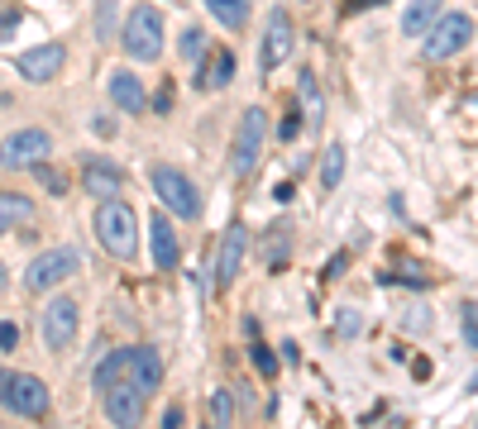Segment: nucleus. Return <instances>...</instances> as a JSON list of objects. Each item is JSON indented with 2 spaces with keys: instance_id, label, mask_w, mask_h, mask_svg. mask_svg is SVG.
<instances>
[{
  "instance_id": "12",
  "label": "nucleus",
  "mask_w": 478,
  "mask_h": 429,
  "mask_svg": "<svg viewBox=\"0 0 478 429\" xmlns=\"http://www.w3.org/2000/svg\"><path fill=\"white\" fill-rule=\"evenodd\" d=\"M62 68H68V48H62V43H38V48L19 53V77L34 81V86L53 81Z\"/></svg>"
},
{
  "instance_id": "5",
  "label": "nucleus",
  "mask_w": 478,
  "mask_h": 429,
  "mask_svg": "<svg viewBox=\"0 0 478 429\" xmlns=\"http://www.w3.org/2000/svg\"><path fill=\"white\" fill-rule=\"evenodd\" d=\"M124 53L134 62H154L163 53V15L154 5H139L124 19Z\"/></svg>"
},
{
  "instance_id": "35",
  "label": "nucleus",
  "mask_w": 478,
  "mask_h": 429,
  "mask_svg": "<svg viewBox=\"0 0 478 429\" xmlns=\"http://www.w3.org/2000/svg\"><path fill=\"white\" fill-rule=\"evenodd\" d=\"M368 5H383V0H345V10H368Z\"/></svg>"
},
{
  "instance_id": "30",
  "label": "nucleus",
  "mask_w": 478,
  "mask_h": 429,
  "mask_svg": "<svg viewBox=\"0 0 478 429\" xmlns=\"http://www.w3.org/2000/svg\"><path fill=\"white\" fill-rule=\"evenodd\" d=\"M464 339H469V349H478V300H464Z\"/></svg>"
},
{
  "instance_id": "10",
  "label": "nucleus",
  "mask_w": 478,
  "mask_h": 429,
  "mask_svg": "<svg viewBox=\"0 0 478 429\" xmlns=\"http://www.w3.org/2000/svg\"><path fill=\"white\" fill-rule=\"evenodd\" d=\"M53 153V139L44 134V129H15V134L0 143V167H10V172H19V167H34V162H44Z\"/></svg>"
},
{
  "instance_id": "33",
  "label": "nucleus",
  "mask_w": 478,
  "mask_h": 429,
  "mask_svg": "<svg viewBox=\"0 0 478 429\" xmlns=\"http://www.w3.org/2000/svg\"><path fill=\"white\" fill-rule=\"evenodd\" d=\"M15 343H19V330L5 319V325H0V349H15Z\"/></svg>"
},
{
  "instance_id": "32",
  "label": "nucleus",
  "mask_w": 478,
  "mask_h": 429,
  "mask_svg": "<svg viewBox=\"0 0 478 429\" xmlns=\"http://www.w3.org/2000/svg\"><path fill=\"white\" fill-rule=\"evenodd\" d=\"M278 134H282V143H292V139L302 134V115H287V120H282V129H278Z\"/></svg>"
},
{
  "instance_id": "20",
  "label": "nucleus",
  "mask_w": 478,
  "mask_h": 429,
  "mask_svg": "<svg viewBox=\"0 0 478 429\" xmlns=\"http://www.w3.org/2000/svg\"><path fill=\"white\" fill-rule=\"evenodd\" d=\"M435 19H441V0H411L407 15H402V34L417 38V34H426L435 25Z\"/></svg>"
},
{
  "instance_id": "1",
  "label": "nucleus",
  "mask_w": 478,
  "mask_h": 429,
  "mask_svg": "<svg viewBox=\"0 0 478 429\" xmlns=\"http://www.w3.org/2000/svg\"><path fill=\"white\" fill-rule=\"evenodd\" d=\"M96 239L101 248H106L111 257H120V263H130V257L139 253V225H134V210L124 201H101L96 210Z\"/></svg>"
},
{
  "instance_id": "26",
  "label": "nucleus",
  "mask_w": 478,
  "mask_h": 429,
  "mask_svg": "<svg viewBox=\"0 0 478 429\" xmlns=\"http://www.w3.org/2000/svg\"><path fill=\"white\" fill-rule=\"evenodd\" d=\"M249 358H254V368H259L263 377H278V358H273V349H268V343H254V349H249Z\"/></svg>"
},
{
  "instance_id": "23",
  "label": "nucleus",
  "mask_w": 478,
  "mask_h": 429,
  "mask_svg": "<svg viewBox=\"0 0 478 429\" xmlns=\"http://www.w3.org/2000/svg\"><path fill=\"white\" fill-rule=\"evenodd\" d=\"M340 177H345V143H330V148H325V158H321V186H325V191H335Z\"/></svg>"
},
{
  "instance_id": "16",
  "label": "nucleus",
  "mask_w": 478,
  "mask_h": 429,
  "mask_svg": "<svg viewBox=\"0 0 478 429\" xmlns=\"http://www.w3.org/2000/svg\"><path fill=\"white\" fill-rule=\"evenodd\" d=\"M106 91H111V100H115V110L139 115L143 105H149V96H143V81H139L134 72H111V77H106Z\"/></svg>"
},
{
  "instance_id": "8",
  "label": "nucleus",
  "mask_w": 478,
  "mask_h": 429,
  "mask_svg": "<svg viewBox=\"0 0 478 429\" xmlns=\"http://www.w3.org/2000/svg\"><path fill=\"white\" fill-rule=\"evenodd\" d=\"M292 48H297L292 15H287L282 5H278V10H268V29H263V48H259V68H263V77L273 72V68H282V62L292 58Z\"/></svg>"
},
{
  "instance_id": "28",
  "label": "nucleus",
  "mask_w": 478,
  "mask_h": 429,
  "mask_svg": "<svg viewBox=\"0 0 478 429\" xmlns=\"http://www.w3.org/2000/svg\"><path fill=\"white\" fill-rule=\"evenodd\" d=\"M211 420H216V424H230V420H235V401H230V392H216V396H211Z\"/></svg>"
},
{
  "instance_id": "31",
  "label": "nucleus",
  "mask_w": 478,
  "mask_h": 429,
  "mask_svg": "<svg viewBox=\"0 0 478 429\" xmlns=\"http://www.w3.org/2000/svg\"><path fill=\"white\" fill-rule=\"evenodd\" d=\"M19 29V10H0V43H10Z\"/></svg>"
},
{
  "instance_id": "24",
  "label": "nucleus",
  "mask_w": 478,
  "mask_h": 429,
  "mask_svg": "<svg viewBox=\"0 0 478 429\" xmlns=\"http://www.w3.org/2000/svg\"><path fill=\"white\" fill-rule=\"evenodd\" d=\"M177 48H182V58H186V62H201V58H206V29L186 25V29H182V43H177Z\"/></svg>"
},
{
  "instance_id": "9",
  "label": "nucleus",
  "mask_w": 478,
  "mask_h": 429,
  "mask_svg": "<svg viewBox=\"0 0 478 429\" xmlns=\"http://www.w3.org/2000/svg\"><path fill=\"white\" fill-rule=\"evenodd\" d=\"M101 405H106V420L120 424V429H130V424L143 420V392H139V386L124 377V372H120L115 382L101 386Z\"/></svg>"
},
{
  "instance_id": "21",
  "label": "nucleus",
  "mask_w": 478,
  "mask_h": 429,
  "mask_svg": "<svg viewBox=\"0 0 478 429\" xmlns=\"http://www.w3.org/2000/svg\"><path fill=\"white\" fill-rule=\"evenodd\" d=\"M249 5H254V0H206L211 19H216V25H225V29H244L249 25Z\"/></svg>"
},
{
  "instance_id": "27",
  "label": "nucleus",
  "mask_w": 478,
  "mask_h": 429,
  "mask_svg": "<svg viewBox=\"0 0 478 429\" xmlns=\"http://www.w3.org/2000/svg\"><path fill=\"white\" fill-rule=\"evenodd\" d=\"M124 372V349L120 353H111L106 362H101V368H96V392H101V386H106V382H115Z\"/></svg>"
},
{
  "instance_id": "36",
  "label": "nucleus",
  "mask_w": 478,
  "mask_h": 429,
  "mask_svg": "<svg viewBox=\"0 0 478 429\" xmlns=\"http://www.w3.org/2000/svg\"><path fill=\"white\" fill-rule=\"evenodd\" d=\"M5 382H10V372H5V368H0V392H5Z\"/></svg>"
},
{
  "instance_id": "37",
  "label": "nucleus",
  "mask_w": 478,
  "mask_h": 429,
  "mask_svg": "<svg viewBox=\"0 0 478 429\" xmlns=\"http://www.w3.org/2000/svg\"><path fill=\"white\" fill-rule=\"evenodd\" d=\"M0 291H5V267H0Z\"/></svg>"
},
{
  "instance_id": "19",
  "label": "nucleus",
  "mask_w": 478,
  "mask_h": 429,
  "mask_svg": "<svg viewBox=\"0 0 478 429\" xmlns=\"http://www.w3.org/2000/svg\"><path fill=\"white\" fill-rule=\"evenodd\" d=\"M29 220H34V201L15 196V191H0V234H10L15 225H29Z\"/></svg>"
},
{
  "instance_id": "34",
  "label": "nucleus",
  "mask_w": 478,
  "mask_h": 429,
  "mask_svg": "<svg viewBox=\"0 0 478 429\" xmlns=\"http://www.w3.org/2000/svg\"><path fill=\"white\" fill-rule=\"evenodd\" d=\"M163 429H182V405H168V411H163Z\"/></svg>"
},
{
  "instance_id": "18",
  "label": "nucleus",
  "mask_w": 478,
  "mask_h": 429,
  "mask_svg": "<svg viewBox=\"0 0 478 429\" xmlns=\"http://www.w3.org/2000/svg\"><path fill=\"white\" fill-rule=\"evenodd\" d=\"M235 77V53H211V62H206V68L197 72V86H201V91H220V86L225 81H230Z\"/></svg>"
},
{
  "instance_id": "22",
  "label": "nucleus",
  "mask_w": 478,
  "mask_h": 429,
  "mask_svg": "<svg viewBox=\"0 0 478 429\" xmlns=\"http://www.w3.org/2000/svg\"><path fill=\"white\" fill-rule=\"evenodd\" d=\"M297 96L306 105V124H321L325 120V100H321V86H316V77H311V72L297 77Z\"/></svg>"
},
{
  "instance_id": "25",
  "label": "nucleus",
  "mask_w": 478,
  "mask_h": 429,
  "mask_svg": "<svg viewBox=\"0 0 478 429\" xmlns=\"http://www.w3.org/2000/svg\"><path fill=\"white\" fill-rule=\"evenodd\" d=\"M34 172H38V182H44L53 196H68V177H62L58 167H48V162H34Z\"/></svg>"
},
{
  "instance_id": "11",
  "label": "nucleus",
  "mask_w": 478,
  "mask_h": 429,
  "mask_svg": "<svg viewBox=\"0 0 478 429\" xmlns=\"http://www.w3.org/2000/svg\"><path fill=\"white\" fill-rule=\"evenodd\" d=\"M77 325H81V310H77V300H72V296H53V300H48V310H44V343H48L53 353L72 349V339H77Z\"/></svg>"
},
{
  "instance_id": "15",
  "label": "nucleus",
  "mask_w": 478,
  "mask_h": 429,
  "mask_svg": "<svg viewBox=\"0 0 478 429\" xmlns=\"http://www.w3.org/2000/svg\"><path fill=\"white\" fill-rule=\"evenodd\" d=\"M244 253H249V229H230L225 234V244H220V257H216V287H230L239 267H244Z\"/></svg>"
},
{
  "instance_id": "7",
  "label": "nucleus",
  "mask_w": 478,
  "mask_h": 429,
  "mask_svg": "<svg viewBox=\"0 0 478 429\" xmlns=\"http://www.w3.org/2000/svg\"><path fill=\"white\" fill-rule=\"evenodd\" d=\"M0 401H5L15 415H25V420H44L48 405H53L48 382H38V377H29V372H10V382H5V392H0Z\"/></svg>"
},
{
  "instance_id": "14",
  "label": "nucleus",
  "mask_w": 478,
  "mask_h": 429,
  "mask_svg": "<svg viewBox=\"0 0 478 429\" xmlns=\"http://www.w3.org/2000/svg\"><path fill=\"white\" fill-rule=\"evenodd\" d=\"M124 377H130L143 396L158 386V377H163V362H158V353L149 349V343H134V349H124Z\"/></svg>"
},
{
  "instance_id": "17",
  "label": "nucleus",
  "mask_w": 478,
  "mask_h": 429,
  "mask_svg": "<svg viewBox=\"0 0 478 429\" xmlns=\"http://www.w3.org/2000/svg\"><path fill=\"white\" fill-rule=\"evenodd\" d=\"M81 186H87V196H101V201H111V196H120L124 177H120V167L101 162V158H91L87 167H81Z\"/></svg>"
},
{
  "instance_id": "29",
  "label": "nucleus",
  "mask_w": 478,
  "mask_h": 429,
  "mask_svg": "<svg viewBox=\"0 0 478 429\" xmlns=\"http://www.w3.org/2000/svg\"><path fill=\"white\" fill-rule=\"evenodd\" d=\"M111 29H115V0H101L96 5V34L111 38Z\"/></svg>"
},
{
  "instance_id": "3",
  "label": "nucleus",
  "mask_w": 478,
  "mask_h": 429,
  "mask_svg": "<svg viewBox=\"0 0 478 429\" xmlns=\"http://www.w3.org/2000/svg\"><path fill=\"white\" fill-rule=\"evenodd\" d=\"M469 43H473V19L460 15V10H450V15H441V19L426 29L421 53H426L430 62H445V58H454L460 48H469Z\"/></svg>"
},
{
  "instance_id": "6",
  "label": "nucleus",
  "mask_w": 478,
  "mask_h": 429,
  "mask_svg": "<svg viewBox=\"0 0 478 429\" xmlns=\"http://www.w3.org/2000/svg\"><path fill=\"white\" fill-rule=\"evenodd\" d=\"M77 272H81V253L77 248H48V253H38L34 263H29L25 287L29 291H53V287H62Z\"/></svg>"
},
{
  "instance_id": "13",
  "label": "nucleus",
  "mask_w": 478,
  "mask_h": 429,
  "mask_svg": "<svg viewBox=\"0 0 478 429\" xmlns=\"http://www.w3.org/2000/svg\"><path fill=\"white\" fill-rule=\"evenodd\" d=\"M149 253H154L158 272H173L182 263V244H177V229H173L168 214H154L149 220Z\"/></svg>"
},
{
  "instance_id": "2",
  "label": "nucleus",
  "mask_w": 478,
  "mask_h": 429,
  "mask_svg": "<svg viewBox=\"0 0 478 429\" xmlns=\"http://www.w3.org/2000/svg\"><path fill=\"white\" fill-rule=\"evenodd\" d=\"M263 134H268V115L259 110V105H249V110L239 115V124H235V139H230V172L235 177H249V172L259 167Z\"/></svg>"
},
{
  "instance_id": "4",
  "label": "nucleus",
  "mask_w": 478,
  "mask_h": 429,
  "mask_svg": "<svg viewBox=\"0 0 478 429\" xmlns=\"http://www.w3.org/2000/svg\"><path fill=\"white\" fill-rule=\"evenodd\" d=\"M149 182H154V196L168 205L173 214H186V220H197L201 214V191L192 186V177H182L177 167H149Z\"/></svg>"
}]
</instances>
